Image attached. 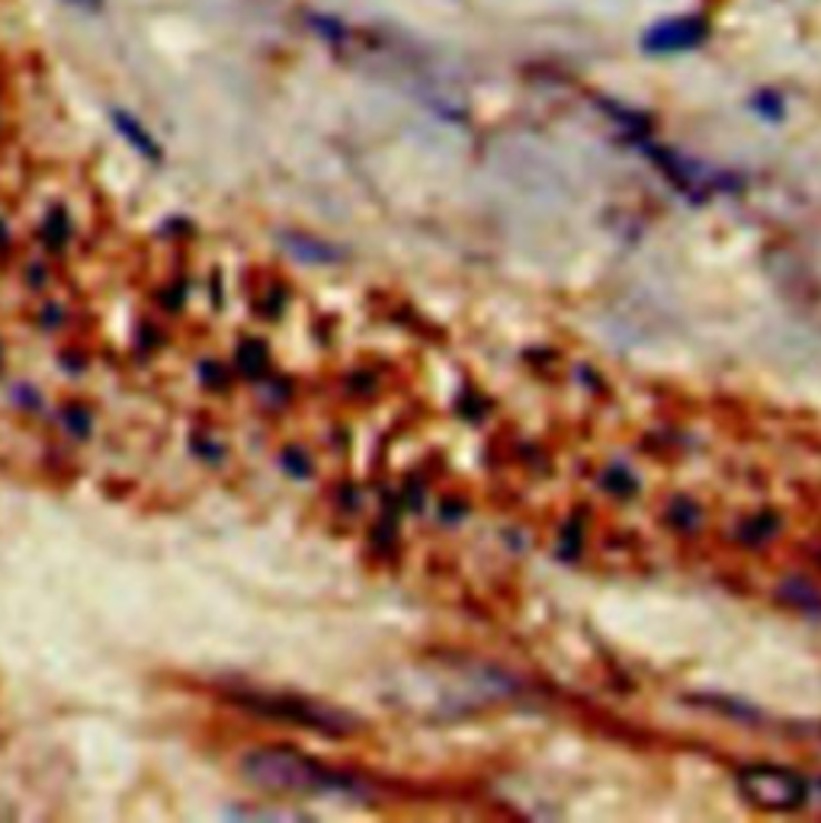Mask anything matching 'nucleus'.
<instances>
[{
	"mask_svg": "<svg viewBox=\"0 0 821 823\" xmlns=\"http://www.w3.org/2000/svg\"><path fill=\"white\" fill-rule=\"evenodd\" d=\"M244 775L260 789H273V792H334V789L350 785L347 779H338L309 760L296 753H283V750L251 753L244 760Z\"/></svg>",
	"mask_w": 821,
	"mask_h": 823,
	"instance_id": "nucleus-1",
	"label": "nucleus"
},
{
	"mask_svg": "<svg viewBox=\"0 0 821 823\" xmlns=\"http://www.w3.org/2000/svg\"><path fill=\"white\" fill-rule=\"evenodd\" d=\"M238 359H241V369H244L248 375H254V372H260V369H263V350L257 347L254 340L241 347V353H238Z\"/></svg>",
	"mask_w": 821,
	"mask_h": 823,
	"instance_id": "nucleus-5",
	"label": "nucleus"
},
{
	"mask_svg": "<svg viewBox=\"0 0 821 823\" xmlns=\"http://www.w3.org/2000/svg\"><path fill=\"white\" fill-rule=\"evenodd\" d=\"M71 3H78V7H87V10H100V7H103V0H71Z\"/></svg>",
	"mask_w": 821,
	"mask_h": 823,
	"instance_id": "nucleus-7",
	"label": "nucleus"
},
{
	"mask_svg": "<svg viewBox=\"0 0 821 823\" xmlns=\"http://www.w3.org/2000/svg\"><path fill=\"white\" fill-rule=\"evenodd\" d=\"M709 27L700 17H671L654 23L645 36H642V52L649 56H683L693 52L707 42Z\"/></svg>",
	"mask_w": 821,
	"mask_h": 823,
	"instance_id": "nucleus-3",
	"label": "nucleus"
},
{
	"mask_svg": "<svg viewBox=\"0 0 821 823\" xmlns=\"http://www.w3.org/2000/svg\"><path fill=\"white\" fill-rule=\"evenodd\" d=\"M113 126L119 129V136L126 138L142 158H148V161H161V148H158V141L154 138L148 136L144 132L142 126L129 116V112H113Z\"/></svg>",
	"mask_w": 821,
	"mask_h": 823,
	"instance_id": "nucleus-4",
	"label": "nucleus"
},
{
	"mask_svg": "<svg viewBox=\"0 0 821 823\" xmlns=\"http://www.w3.org/2000/svg\"><path fill=\"white\" fill-rule=\"evenodd\" d=\"M741 789L754 804H761L767 811H793L805 797L802 782L793 779V775H787V772H777V769H751V772H744L741 775Z\"/></svg>",
	"mask_w": 821,
	"mask_h": 823,
	"instance_id": "nucleus-2",
	"label": "nucleus"
},
{
	"mask_svg": "<svg viewBox=\"0 0 821 823\" xmlns=\"http://www.w3.org/2000/svg\"><path fill=\"white\" fill-rule=\"evenodd\" d=\"M52 219H56V231H52V224H46V241L58 248L68 238V219H64V212H56Z\"/></svg>",
	"mask_w": 821,
	"mask_h": 823,
	"instance_id": "nucleus-6",
	"label": "nucleus"
}]
</instances>
